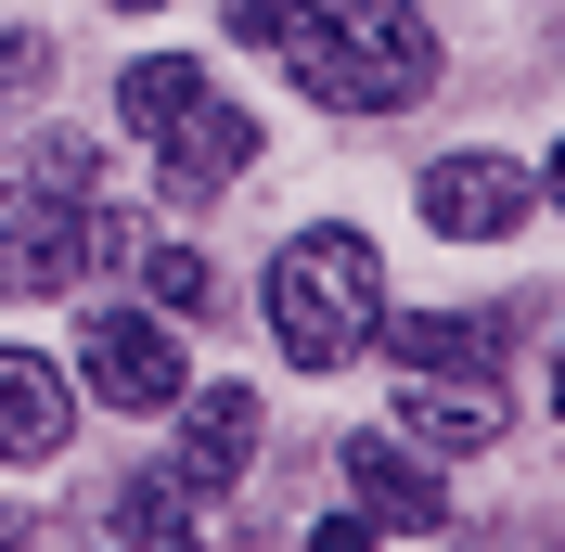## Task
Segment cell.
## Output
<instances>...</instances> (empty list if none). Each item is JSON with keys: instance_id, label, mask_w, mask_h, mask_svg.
I'll return each instance as SVG.
<instances>
[{"instance_id": "1", "label": "cell", "mask_w": 565, "mask_h": 552, "mask_svg": "<svg viewBox=\"0 0 565 552\" xmlns=\"http://www.w3.org/2000/svg\"><path fill=\"white\" fill-rule=\"evenodd\" d=\"M232 39L282 52V77L334 116H398L437 91V26L412 0H232Z\"/></svg>"}, {"instance_id": "2", "label": "cell", "mask_w": 565, "mask_h": 552, "mask_svg": "<svg viewBox=\"0 0 565 552\" xmlns=\"http://www.w3.org/2000/svg\"><path fill=\"white\" fill-rule=\"evenodd\" d=\"M373 335H386V257H373V232H348V219L296 232L270 257V347L296 373H348Z\"/></svg>"}, {"instance_id": "3", "label": "cell", "mask_w": 565, "mask_h": 552, "mask_svg": "<svg viewBox=\"0 0 565 552\" xmlns=\"http://www.w3.org/2000/svg\"><path fill=\"white\" fill-rule=\"evenodd\" d=\"M116 116L141 129V155L180 180V193H218V180H245L257 168V116L218 91L193 52H141L129 77H116Z\"/></svg>"}, {"instance_id": "4", "label": "cell", "mask_w": 565, "mask_h": 552, "mask_svg": "<svg viewBox=\"0 0 565 552\" xmlns=\"http://www.w3.org/2000/svg\"><path fill=\"white\" fill-rule=\"evenodd\" d=\"M90 244H104V219H90V168H77V155L26 168L13 193H0V296H65Z\"/></svg>"}, {"instance_id": "5", "label": "cell", "mask_w": 565, "mask_h": 552, "mask_svg": "<svg viewBox=\"0 0 565 552\" xmlns=\"http://www.w3.org/2000/svg\"><path fill=\"white\" fill-rule=\"evenodd\" d=\"M77 373L104 385L116 412H168V399H180V321H168V309H104V321H77Z\"/></svg>"}, {"instance_id": "6", "label": "cell", "mask_w": 565, "mask_h": 552, "mask_svg": "<svg viewBox=\"0 0 565 552\" xmlns=\"http://www.w3.org/2000/svg\"><path fill=\"white\" fill-rule=\"evenodd\" d=\"M424 219L450 244H501V232H527V206H540V180L514 168V155H437L424 168V193H412Z\"/></svg>"}, {"instance_id": "7", "label": "cell", "mask_w": 565, "mask_h": 552, "mask_svg": "<svg viewBox=\"0 0 565 552\" xmlns=\"http://www.w3.org/2000/svg\"><path fill=\"white\" fill-rule=\"evenodd\" d=\"M348 501H360L373 527H386V540H424V527H450L437 476H424V463H412L398 437H348Z\"/></svg>"}, {"instance_id": "8", "label": "cell", "mask_w": 565, "mask_h": 552, "mask_svg": "<svg viewBox=\"0 0 565 552\" xmlns=\"http://www.w3.org/2000/svg\"><path fill=\"white\" fill-rule=\"evenodd\" d=\"M65 424H77L65 373H52L39 347H0V463H52V449H65Z\"/></svg>"}, {"instance_id": "9", "label": "cell", "mask_w": 565, "mask_h": 552, "mask_svg": "<svg viewBox=\"0 0 565 552\" xmlns=\"http://www.w3.org/2000/svg\"><path fill=\"white\" fill-rule=\"evenodd\" d=\"M398 424H412V449H489L501 437V385H476V373H412V399H398Z\"/></svg>"}, {"instance_id": "10", "label": "cell", "mask_w": 565, "mask_h": 552, "mask_svg": "<svg viewBox=\"0 0 565 552\" xmlns=\"http://www.w3.org/2000/svg\"><path fill=\"white\" fill-rule=\"evenodd\" d=\"M245 463H257V399H245V385H206V399H193V424H180V463H168V476L232 488Z\"/></svg>"}, {"instance_id": "11", "label": "cell", "mask_w": 565, "mask_h": 552, "mask_svg": "<svg viewBox=\"0 0 565 552\" xmlns=\"http://www.w3.org/2000/svg\"><path fill=\"white\" fill-rule=\"evenodd\" d=\"M386 347L412 360V373H476V385H501V321H476V309H424V321H386Z\"/></svg>"}, {"instance_id": "12", "label": "cell", "mask_w": 565, "mask_h": 552, "mask_svg": "<svg viewBox=\"0 0 565 552\" xmlns=\"http://www.w3.org/2000/svg\"><path fill=\"white\" fill-rule=\"evenodd\" d=\"M193 501H206L193 476H141L129 501H116V540H193Z\"/></svg>"}, {"instance_id": "13", "label": "cell", "mask_w": 565, "mask_h": 552, "mask_svg": "<svg viewBox=\"0 0 565 552\" xmlns=\"http://www.w3.org/2000/svg\"><path fill=\"white\" fill-rule=\"evenodd\" d=\"M141 283H154V309H206V257H193V244H154V257H141Z\"/></svg>"}, {"instance_id": "14", "label": "cell", "mask_w": 565, "mask_h": 552, "mask_svg": "<svg viewBox=\"0 0 565 552\" xmlns=\"http://www.w3.org/2000/svg\"><path fill=\"white\" fill-rule=\"evenodd\" d=\"M540 193H553V206H565V141H553V168H540Z\"/></svg>"}, {"instance_id": "15", "label": "cell", "mask_w": 565, "mask_h": 552, "mask_svg": "<svg viewBox=\"0 0 565 552\" xmlns=\"http://www.w3.org/2000/svg\"><path fill=\"white\" fill-rule=\"evenodd\" d=\"M104 13H168V0H104Z\"/></svg>"}, {"instance_id": "16", "label": "cell", "mask_w": 565, "mask_h": 552, "mask_svg": "<svg viewBox=\"0 0 565 552\" xmlns=\"http://www.w3.org/2000/svg\"><path fill=\"white\" fill-rule=\"evenodd\" d=\"M553 412H565V347H553Z\"/></svg>"}]
</instances>
